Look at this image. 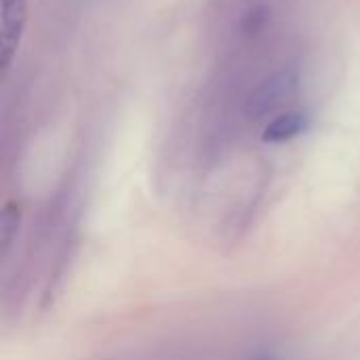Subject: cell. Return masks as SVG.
<instances>
[{"label": "cell", "mask_w": 360, "mask_h": 360, "mask_svg": "<svg viewBox=\"0 0 360 360\" xmlns=\"http://www.w3.org/2000/svg\"><path fill=\"white\" fill-rule=\"evenodd\" d=\"M27 23V0H2V15H0V46L2 70H8L13 57L19 51L23 30Z\"/></svg>", "instance_id": "cell-1"}, {"label": "cell", "mask_w": 360, "mask_h": 360, "mask_svg": "<svg viewBox=\"0 0 360 360\" xmlns=\"http://www.w3.org/2000/svg\"><path fill=\"white\" fill-rule=\"evenodd\" d=\"M306 129H308V116L304 112H285L266 124L262 139L266 143H285L300 137Z\"/></svg>", "instance_id": "cell-2"}, {"label": "cell", "mask_w": 360, "mask_h": 360, "mask_svg": "<svg viewBox=\"0 0 360 360\" xmlns=\"http://www.w3.org/2000/svg\"><path fill=\"white\" fill-rule=\"evenodd\" d=\"M17 226H19V207L8 202L2 211V217H0V230H2V247H4V253L8 251L13 238H15V232H17Z\"/></svg>", "instance_id": "cell-3"}, {"label": "cell", "mask_w": 360, "mask_h": 360, "mask_svg": "<svg viewBox=\"0 0 360 360\" xmlns=\"http://www.w3.org/2000/svg\"><path fill=\"white\" fill-rule=\"evenodd\" d=\"M253 360H272L270 356H257V359H253Z\"/></svg>", "instance_id": "cell-4"}]
</instances>
